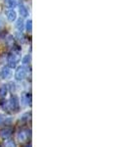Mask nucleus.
<instances>
[{
    "instance_id": "7",
    "label": "nucleus",
    "mask_w": 130,
    "mask_h": 147,
    "mask_svg": "<svg viewBox=\"0 0 130 147\" xmlns=\"http://www.w3.org/2000/svg\"><path fill=\"white\" fill-rule=\"evenodd\" d=\"M27 30H28V32H31L32 30V25H31V20H28L27 22Z\"/></svg>"
},
{
    "instance_id": "6",
    "label": "nucleus",
    "mask_w": 130,
    "mask_h": 147,
    "mask_svg": "<svg viewBox=\"0 0 130 147\" xmlns=\"http://www.w3.org/2000/svg\"><path fill=\"white\" fill-rule=\"evenodd\" d=\"M25 69L23 68H20L18 70V72H17V78L18 79H20V78H23V75H25Z\"/></svg>"
},
{
    "instance_id": "8",
    "label": "nucleus",
    "mask_w": 130,
    "mask_h": 147,
    "mask_svg": "<svg viewBox=\"0 0 130 147\" xmlns=\"http://www.w3.org/2000/svg\"><path fill=\"white\" fill-rule=\"evenodd\" d=\"M10 70H9V69H4V70H3V72H2V75H3L4 76V77H7V76H9V75H10Z\"/></svg>"
},
{
    "instance_id": "4",
    "label": "nucleus",
    "mask_w": 130,
    "mask_h": 147,
    "mask_svg": "<svg viewBox=\"0 0 130 147\" xmlns=\"http://www.w3.org/2000/svg\"><path fill=\"white\" fill-rule=\"evenodd\" d=\"M20 14L22 17H27V9L25 6H20Z\"/></svg>"
},
{
    "instance_id": "10",
    "label": "nucleus",
    "mask_w": 130,
    "mask_h": 147,
    "mask_svg": "<svg viewBox=\"0 0 130 147\" xmlns=\"http://www.w3.org/2000/svg\"><path fill=\"white\" fill-rule=\"evenodd\" d=\"M27 60L29 61V56H25V58L23 59V63H25V62H27Z\"/></svg>"
},
{
    "instance_id": "5",
    "label": "nucleus",
    "mask_w": 130,
    "mask_h": 147,
    "mask_svg": "<svg viewBox=\"0 0 130 147\" xmlns=\"http://www.w3.org/2000/svg\"><path fill=\"white\" fill-rule=\"evenodd\" d=\"M16 27H17V28L19 30H23V21L22 20V19H20V20H18V22H17V25H16Z\"/></svg>"
},
{
    "instance_id": "2",
    "label": "nucleus",
    "mask_w": 130,
    "mask_h": 147,
    "mask_svg": "<svg viewBox=\"0 0 130 147\" xmlns=\"http://www.w3.org/2000/svg\"><path fill=\"white\" fill-rule=\"evenodd\" d=\"M17 60H18V57L13 54V55H10L9 56V64L12 67H15L16 66V63H17Z\"/></svg>"
},
{
    "instance_id": "9",
    "label": "nucleus",
    "mask_w": 130,
    "mask_h": 147,
    "mask_svg": "<svg viewBox=\"0 0 130 147\" xmlns=\"http://www.w3.org/2000/svg\"><path fill=\"white\" fill-rule=\"evenodd\" d=\"M16 36H17L18 40H22L23 39V34L21 32H16Z\"/></svg>"
},
{
    "instance_id": "3",
    "label": "nucleus",
    "mask_w": 130,
    "mask_h": 147,
    "mask_svg": "<svg viewBox=\"0 0 130 147\" xmlns=\"http://www.w3.org/2000/svg\"><path fill=\"white\" fill-rule=\"evenodd\" d=\"M5 3L9 8H15L17 6V1L16 0H5Z\"/></svg>"
},
{
    "instance_id": "11",
    "label": "nucleus",
    "mask_w": 130,
    "mask_h": 147,
    "mask_svg": "<svg viewBox=\"0 0 130 147\" xmlns=\"http://www.w3.org/2000/svg\"><path fill=\"white\" fill-rule=\"evenodd\" d=\"M0 27H1V22H0Z\"/></svg>"
},
{
    "instance_id": "1",
    "label": "nucleus",
    "mask_w": 130,
    "mask_h": 147,
    "mask_svg": "<svg viewBox=\"0 0 130 147\" xmlns=\"http://www.w3.org/2000/svg\"><path fill=\"white\" fill-rule=\"evenodd\" d=\"M16 17H17V14H16V12L14 10H10L7 13V18H8L9 21H11V22H13V21L16 20Z\"/></svg>"
}]
</instances>
